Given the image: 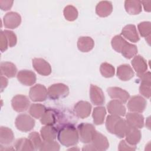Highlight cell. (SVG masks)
<instances>
[{
	"mask_svg": "<svg viewBox=\"0 0 151 151\" xmlns=\"http://www.w3.org/2000/svg\"><path fill=\"white\" fill-rule=\"evenodd\" d=\"M74 112L77 117L85 119L88 117L91 111V105L86 101H80L74 106Z\"/></svg>",
	"mask_w": 151,
	"mask_h": 151,
	"instance_id": "obj_14",
	"label": "cell"
},
{
	"mask_svg": "<svg viewBox=\"0 0 151 151\" xmlns=\"http://www.w3.org/2000/svg\"><path fill=\"white\" fill-rule=\"evenodd\" d=\"M63 14L65 18L69 21L76 20L78 17L77 9L74 6L71 5H67L64 8Z\"/></svg>",
	"mask_w": 151,
	"mask_h": 151,
	"instance_id": "obj_33",
	"label": "cell"
},
{
	"mask_svg": "<svg viewBox=\"0 0 151 151\" xmlns=\"http://www.w3.org/2000/svg\"><path fill=\"white\" fill-rule=\"evenodd\" d=\"M46 109L45 107L41 104H32L29 107V113L32 117L35 119H40L41 117Z\"/></svg>",
	"mask_w": 151,
	"mask_h": 151,
	"instance_id": "obj_31",
	"label": "cell"
},
{
	"mask_svg": "<svg viewBox=\"0 0 151 151\" xmlns=\"http://www.w3.org/2000/svg\"><path fill=\"white\" fill-rule=\"evenodd\" d=\"M17 78L21 84L25 86H32L37 80L35 74L33 71L28 70L19 71L17 74Z\"/></svg>",
	"mask_w": 151,
	"mask_h": 151,
	"instance_id": "obj_15",
	"label": "cell"
},
{
	"mask_svg": "<svg viewBox=\"0 0 151 151\" xmlns=\"http://www.w3.org/2000/svg\"><path fill=\"white\" fill-rule=\"evenodd\" d=\"M107 92L111 99L118 100L123 104L126 103L130 97V94L127 91L117 87H109Z\"/></svg>",
	"mask_w": 151,
	"mask_h": 151,
	"instance_id": "obj_10",
	"label": "cell"
},
{
	"mask_svg": "<svg viewBox=\"0 0 151 151\" xmlns=\"http://www.w3.org/2000/svg\"><path fill=\"white\" fill-rule=\"evenodd\" d=\"M32 66L34 70L41 76H47L51 73L50 64L43 58H34L32 60Z\"/></svg>",
	"mask_w": 151,
	"mask_h": 151,
	"instance_id": "obj_8",
	"label": "cell"
},
{
	"mask_svg": "<svg viewBox=\"0 0 151 151\" xmlns=\"http://www.w3.org/2000/svg\"><path fill=\"white\" fill-rule=\"evenodd\" d=\"M134 76V71L129 64H122L117 67V76L122 81H129Z\"/></svg>",
	"mask_w": 151,
	"mask_h": 151,
	"instance_id": "obj_18",
	"label": "cell"
},
{
	"mask_svg": "<svg viewBox=\"0 0 151 151\" xmlns=\"http://www.w3.org/2000/svg\"><path fill=\"white\" fill-rule=\"evenodd\" d=\"M126 120L133 127L141 129L144 126V117L139 113L130 112L126 115Z\"/></svg>",
	"mask_w": 151,
	"mask_h": 151,
	"instance_id": "obj_16",
	"label": "cell"
},
{
	"mask_svg": "<svg viewBox=\"0 0 151 151\" xmlns=\"http://www.w3.org/2000/svg\"><path fill=\"white\" fill-rule=\"evenodd\" d=\"M3 22L5 28L15 29L20 25L21 22V17L17 12H9L4 15Z\"/></svg>",
	"mask_w": 151,
	"mask_h": 151,
	"instance_id": "obj_9",
	"label": "cell"
},
{
	"mask_svg": "<svg viewBox=\"0 0 151 151\" xmlns=\"http://www.w3.org/2000/svg\"><path fill=\"white\" fill-rule=\"evenodd\" d=\"M112 11V4L111 2L107 1L99 2L96 7V12L100 17H106L110 15Z\"/></svg>",
	"mask_w": 151,
	"mask_h": 151,
	"instance_id": "obj_21",
	"label": "cell"
},
{
	"mask_svg": "<svg viewBox=\"0 0 151 151\" xmlns=\"http://www.w3.org/2000/svg\"><path fill=\"white\" fill-rule=\"evenodd\" d=\"M147 105L146 100L140 96H133L129 100L127 106L132 112L142 113Z\"/></svg>",
	"mask_w": 151,
	"mask_h": 151,
	"instance_id": "obj_5",
	"label": "cell"
},
{
	"mask_svg": "<svg viewBox=\"0 0 151 151\" xmlns=\"http://www.w3.org/2000/svg\"><path fill=\"white\" fill-rule=\"evenodd\" d=\"M47 95V89L41 84H37L32 86L29 92V98L33 101H43L46 100Z\"/></svg>",
	"mask_w": 151,
	"mask_h": 151,
	"instance_id": "obj_6",
	"label": "cell"
},
{
	"mask_svg": "<svg viewBox=\"0 0 151 151\" xmlns=\"http://www.w3.org/2000/svg\"><path fill=\"white\" fill-rule=\"evenodd\" d=\"M8 80L5 77H3L2 76H1V91L2 92L4 89L8 85Z\"/></svg>",
	"mask_w": 151,
	"mask_h": 151,
	"instance_id": "obj_47",
	"label": "cell"
},
{
	"mask_svg": "<svg viewBox=\"0 0 151 151\" xmlns=\"http://www.w3.org/2000/svg\"><path fill=\"white\" fill-rule=\"evenodd\" d=\"M124 137H126V141L129 145L135 146L139 143L142 137V134L140 131L137 128L130 126Z\"/></svg>",
	"mask_w": 151,
	"mask_h": 151,
	"instance_id": "obj_20",
	"label": "cell"
},
{
	"mask_svg": "<svg viewBox=\"0 0 151 151\" xmlns=\"http://www.w3.org/2000/svg\"><path fill=\"white\" fill-rule=\"evenodd\" d=\"M100 71L101 74L106 78L113 77L115 73V69L114 67L107 63H103L100 65Z\"/></svg>",
	"mask_w": 151,
	"mask_h": 151,
	"instance_id": "obj_35",
	"label": "cell"
},
{
	"mask_svg": "<svg viewBox=\"0 0 151 151\" xmlns=\"http://www.w3.org/2000/svg\"><path fill=\"white\" fill-rule=\"evenodd\" d=\"M137 52V46L129 42H127L125 44V45L123 47V48L121 51L122 54L126 58H127V59L132 58L133 57L136 55Z\"/></svg>",
	"mask_w": 151,
	"mask_h": 151,
	"instance_id": "obj_32",
	"label": "cell"
},
{
	"mask_svg": "<svg viewBox=\"0 0 151 151\" xmlns=\"http://www.w3.org/2000/svg\"><path fill=\"white\" fill-rule=\"evenodd\" d=\"M127 42L121 36L119 35H115L111 41V44L112 48L118 52H121V51L123 47Z\"/></svg>",
	"mask_w": 151,
	"mask_h": 151,
	"instance_id": "obj_34",
	"label": "cell"
},
{
	"mask_svg": "<svg viewBox=\"0 0 151 151\" xmlns=\"http://www.w3.org/2000/svg\"><path fill=\"white\" fill-rule=\"evenodd\" d=\"M132 65L139 77L146 72L147 70V64L146 60L141 55H136L132 61Z\"/></svg>",
	"mask_w": 151,
	"mask_h": 151,
	"instance_id": "obj_17",
	"label": "cell"
},
{
	"mask_svg": "<svg viewBox=\"0 0 151 151\" xmlns=\"http://www.w3.org/2000/svg\"><path fill=\"white\" fill-rule=\"evenodd\" d=\"M28 139L32 143L35 150H40L43 142L41 140L40 134L37 132H32L29 133L28 136Z\"/></svg>",
	"mask_w": 151,
	"mask_h": 151,
	"instance_id": "obj_39",
	"label": "cell"
},
{
	"mask_svg": "<svg viewBox=\"0 0 151 151\" xmlns=\"http://www.w3.org/2000/svg\"><path fill=\"white\" fill-rule=\"evenodd\" d=\"M90 97L91 103L94 105H102L105 102V97L102 90L96 85L90 86Z\"/></svg>",
	"mask_w": 151,
	"mask_h": 151,
	"instance_id": "obj_12",
	"label": "cell"
},
{
	"mask_svg": "<svg viewBox=\"0 0 151 151\" xmlns=\"http://www.w3.org/2000/svg\"><path fill=\"white\" fill-rule=\"evenodd\" d=\"M118 150H136V147L134 146H132L129 145L126 140H121L119 145Z\"/></svg>",
	"mask_w": 151,
	"mask_h": 151,
	"instance_id": "obj_43",
	"label": "cell"
},
{
	"mask_svg": "<svg viewBox=\"0 0 151 151\" xmlns=\"http://www.w3.org/2000/svg\"><path fill=\"white\" fill-rule=\"evenodd\" d=\"M13 1H3L1 0L0 1V7L1 9L3 11H7L12 6L13 4Z\"/></svg>",
	"mask_w": 151,
	"mask_h": 151,
	"instance_id": "obj_44",
	"label": "cell"
},
{
	"mask_svg": "<svg viewBox=\"0 0 151 151\" xmlns=\"http://www.w3.org/2000/svg\"><path fill=\"white\" fill-rule=\"evenodd\" d=\"M121 34L124 38L132 42H136L140 40L136 26L133 24L126 25L122 29Z\"/></svg>",
	"mask_w": 151,
	"mask_h": 151,
	"instance_id": "obj_19",
	"label": "cell"
},
{
	"mask_svg": "<svg viewBox=\"0 0 151 151\" xmlns=\"http://www.w3.org/2000/svg\"><path fill=\"white\" fill-rule=\"evenodd\" d=\"M14 147L17 150L32 151L35 150L31 140L27 138H20L17 139L14 143Z\"/></svg>",
	"mask_w": 151,
	"mask_h": 151,
	"instance_id": "obj_30",
	"label": "cell"
},
{
	"mask_svg": "<svg viewBox=\"0 0 151 151\" xmlns=\"http://www.w3.org/2000/svg\"><path fill=\"white\" fill-rule=\"evenodd\" d=\"M107 108L109 113L113 115L124 116L126 113V109L123 103L118 100L114 99L110 101L107 105Z\"/></svg>",
	"mask_w": 151,
	"mask_h": 151,
	"instance_id": "obj_13",
	"label": "cell"
},
{
	"mask_svg": "<svg viewBox=\"0 0 151 151\" xmlns=\"http://www.w3.org/2000/svg\"><path fill=\"white\" fill-rule=\"evenodd\" d=\"M4 34L7 39L8 45L9 47H12L15 46L17 42V38L15 34L10 30H4Z\"/></svg>",
	"mask_w": 151,
	"mask_h": 151,
	"instance_id": "obj_40",
	"label": "cell"
},
{
	"mask_svg": "<svg viewBox=\"0 0 151 151\" xmlns=\"http://www.w3.org/2000/svg\"><path fill=\"white\" fill-rule=\"evenodd\" d=\"M40 122L42 124L52 126L56 122V114L54 110L51 109H46L41 117Z\"/></svg>",
	"mask_w": 151,
	"mask_h": 151,
	"instance_id": "obj_29",
	"label": "cell"
},
{
	"mask_svg": "<svg viewBox=\"0 0 151 151\" xmlns=\"http://www.w3.org/2000/svg\"><path fill=\"white\" fill-rule=\"evenodd\" d=\"M106 114V110L104 107L99 106L95 107L92 114L94 123L96 125L102 124L104 121Z\"/></svg>",
	"mask_w": 151,
	"mask_h": 151,
	"instance_id": "obj_28",
	"label": "cell"
},
{
	"mask_svg": "<svg viewBox=\"0 0 151 151\" xmlns=\"http://www.w3.org/2000/svg\"><path fill=\"white\" fill-rule=\"evenodd\" d=\"M8 46V42L7 39L4 34V31H1L0 35V49L1 52H4L7 50Z\"/></svg>",
	"mask_w": 151,
	"mask_h": 151,
	"instance_id": "obj_42",
	"label": "cell"
},
{
	"mask_svg": "<svg viewBox=\"0 0 151 151\" xmlns=\"http://www.w3.org/2000/svg\"><path fill=\"white\" fill-rule=\"evenodd\" d=\"M83 150H96L94 147L91 145H86L84 146V147L83 148Z\"/></svg>",
	"mask_w": 151,
	"mask_h": 151,
	"instance_id": "obj_48",
	"label": "cell"
},
{
	"mask_svg": "<svg viewBox=\"0 0 151 151\" xmlns=\"http://www.w3.org/2000/svg\"><path fill=\"white\" fill-rule=\"evenodd\" d=\"M15 124L18 130L21 132H27L34 128L35 120L27 114H21L17 117Z\"/></svg>",
	"mask_w": 151,
	"mask_h": 151,
	"instance_id": "obj_3",
	"label": "cell"
},
{
	"mask_svg": "<svg viewBox=\"0 0 151 151\" xmlns=\"http://www.w3.org/2000/svg\"><path fill=\"white\" fill-rule=\"evenodd\" d=\"M14 140V134L12 130L7 127L1 126L0 128V143L2 145H8Z\"/></svg>",
	"mask_w": 151,
	"mask_h": 151,
	"instance_id": "obj_25",
	"label": "cell"
},
{
	"mask_svg": "<svg viewBox=\"0 0 151 151\" xmlns=\"http://www.w3.org/2000/svg\"><path fill=\"white\" fill-rule=\"evenodd\" d=\"M30 101L28 98L22 94L15 96L11 100V105L13 109L17 112L26 111L29 106Z\"/></svg>",
	"mask_w": 151,
	"mask_h": 151,
	"instance_id": "obj_7",
	"label": "cell"
},
{
	"mask_svg": "<svg viewBox=\"0 0 151 151\" xmlns=\"http://www.w3.org/2000/svg\"><path fill=\"white\" fill-rule=\"evenodd\" d=\"M91 145L94 147L96 150L99 151L106 150L109 147V143L107 137L97 131L91 140Z\"/></svg>",
	"mask_w": 151,
	"mask_h": 151,
	"instance_id": "obj_11",
	"label": "cell"
},
{
	"mask_svg": "<svg viewBox=\"0 0 151 151\" xmlns=\"http://www.w3.org/2000/svg\"><path fill=\"white\" fill-rule=\"evenodd\" d=\"M130 127V126L129 125L126 120L120 118L114 126L113 134L119 138H123L125 136V134Z\"/></svg>",
	"mask_w": 151,
	"mask_h": 151,
	"instance_id": "obj_26",
	"label": "cell"
},
{
	"mask_svg": "<svg viewBox=\"0 0 151 151\" xmlns=\"http://www.w3.org/2000/svg\"><path fill=\"white\" fill-rule=\"evenodd\" d=\"M139 33L142 37H147L150 35L151 25L149 21H144L139 23L137 26Z\"/></svg>",
	"mask_w": 151,
	"mask_h": 151,
	"instance_id": "obj_37",
	"label": "cell"
},
{
	"mask_svg": "<svg viewBox=\"0 0 151 151\" xmlns=\"http://www.w3.org/2000/svg\"><path fill=\"white\" fill-rule=\"evenodd\" d=\"M1 75H4L8 78L15 77L17 72V68L15 65L9 61L1 62L0 65Z\"/></svg>",
	"mask_w": 151,
	"mask_h": 151,
	"instance_id": "obj_24",
	"label": "cell"
},
{
	"mask_svg": "<svg viewBox=\"0 0 151 151\" xmlns=\"http://www.w3.org/2000/svg\"><path fill=\"white\" fill-rule=\"evenodd\" d=\"M57 138L60 143L66 147L74 146L78 142V130L72 124L64 125L58 131Z\"/></svg>",
	"mask_w": 151,
	"mask_h": 151,
	"instance_id": "obj_1",
	"label": "cell"
},
{
	"mask_svg": "<svg viewBox=\"0 0 151 151\" xmlns=\"http://www.w3.org/2000/svg\"><path fill=\"white\" fill-rule=\"evenodd\" d=\"M41 136L44 141L54 140L57 137L56 129L50 125H45L42 127L40 130Z\"/></svg>",
	"mask_w": 151,
	"mask_h": 151,
	"instance_id": "obj_27",
	"label": "cell"
},
{
	"mask_svg": "<svg viewBox=\"0 0 151 151\" xmlns=\"http://www.w3.org/2000/svg\"><path fill=\"white\" fill-rule=\"evenodd\" d=\"M150 83H141L139 87V93L147 99L150 97Z\"/></svg>",
	"mask_w": 151,
	"mask_h": 151,
	"instance_id": "obj_41",
	"label": "cell"
},
{
	"mask_svg": "<svg viewBox=\"0 0 151 151\" xmlns=\"http://www.w3.org/2000/svg\"><path fill=\"white\" fill-rule=\"evenodd\" d=\"M119 116L116 115H109L107 117L106 121V127L109 132L111 134H113V130L114 126L117 122L120 119Z\"/></svg>",
	"mask_w": 151,
	"mask_h": 151,
	"instance_id": "obj_38",
	"label": "cell"
},
{
	"mask_svg": "<svg viewBox=\"0 0 151 151\" xmlns=\"http://www.w3.org/2000/svg\"><path fill=\"white\" fill-rule=\"evenodd\" d=\"M60 145L58 142L52 141H44L40 149L41 151H58L60 150Z\"/></svg>",
	"mask_w": 151,
	"mask_h": 151,
	"instance_id": "obj_36",
	"label": "cell"
},
{
	"mask_svg": "<svg viewBox=\"0 0 151 151\" xmlns=\"http://www.w3.org/2000/svg\"><path fill=\"white\" fill-rule=\"evenodd\" d=\"M77 130L79 139L84 143H90L96 132L95 127L92 124L85 123L80 124Z\"/></svg>",
	"mask_w": 151,
	"mask_h": 151,
	"instance_id": "obj_2",
	"label": "cell"
},
{
	"mask_svg": "<svg viewBox=\"0 0 151 151\" xmlns=\"http://www.w3.org/2000/svg\"><path fill=\"white\" fill-rule=\"evenodd\" d=\"M139 78L140 83H147L151 84V74L149 71L144 73L142 76L139 77Z\"/></svg>",
	"mask_w": 151,
	"mask_h": 151,
	"instance_id": "obj_45",
	"label": "cell"
},
{
	"mask_svg": "<svg viewBox=\"0 0 151 151\" xmlns=\"http://www.w3.org/2000/svg\"><path fill=\"white\" fill-rule=\"evenodd\" d=\"M94 45L93 40L90 37H80L77 41L78 49L83 52L91 51Z\"/></svg>",
	"mask_w": 151,
	"mask_h": 151,
	"instance_id": "obj_22",
	"label": "cell"
},
{
	"mask_svg": "<svg viewBox=\"0 0 151 151\" xmlns=\"http://www.w3.org/2000/svg\"><path fill=\"white\" fill-rule=\"evenodd\" d=\"M47 91L48 96L52 100L64 98L69 94V88L68 86L63 83L52 84L48 87Z\"/></svg>",
	"mask_w": 151,
	"mask_h": 151,
	"instance_id": "obj_4",
	"label": "cell"
},
{
	"mask_svg": "<svg viewBox=\"0 0 151 151\" xmlns=\"http://www.w3.org/2000/svg\"><path fill=\"white\" fill-rule=\"evenodd\" d=\"M141 4H143L145 11L150 12V11H151V8H150L151 1H141Z\"/></svg>",
	"mask_w": 151,
	"mask_h": 151,
	"instance_id": "obj_46",
	"label": "cell"
},
{
	"mask_svg": "<svg viewBox=\"0 0 151 151\" xmlns=\"http://www.w3.org/2000/svg\"><path fill=\"white\" fill-rule=\"evenodd\" d=\"M124 8L126 12L130 15H137L142 12L140 1L126 0L124 2Z\"/></svg>",
	"mask_w": 151,
	"mask_h": 151,
	"instance_id": "obj_23",
	"label": "cell"
}]
</instances>
